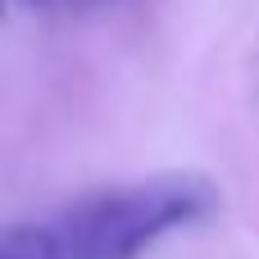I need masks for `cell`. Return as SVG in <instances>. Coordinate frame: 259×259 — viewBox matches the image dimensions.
I'll return each instance as SVG.
<instances>
[{"instance_id":"1","label":"cell","mask_w":259,"mask_h":259,"mask_svg":"<svg viewBox=\"0 0 259 259\" xmlns=\"http://www.w3.org/2000/svg\"><path fill=\"white\" fill-rule=\"evenodd\" d=\"M219 209V191L200 173H164L114 191L82 196L55 223L68 259H137L159 237Z\"/></svg>"},{"instance_id":"2","label":"cell","mask_w":259,"mask_h":259,"mask_svg":"<svg viewBox=\"0 0 259 259\" xmlns=\"http://www.w3.org/2000/svg\"><path fill=\"white\" fill-rule=\"evenodd\" d=\"M0 259H68L64 241L55 228H32V223H18L0 237Z\"/></svg>"},{"instance_id":"3","label":"cell","mask_w":259,"mask_h":259,"mask_svg":"<svg viewBox=\"0 0 259 259\" xmlns=\"http://www.w3.org/2000/svg\"><path fill=\"white\" fill-rule=\"evenodd\" d=\"M27 5H41V0H27Z\"/></svg>"}]
</instances>
